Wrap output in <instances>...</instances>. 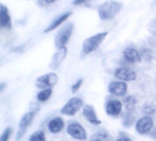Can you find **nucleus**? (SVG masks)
Wrapping results in <instances>:
<instances>
[{"label": "nucleus", "instance_id": "nucleus-12", "mask_svg": "<svg viewBox=\"0 0 156 141\" xmlns=\"http://www.w3.org/2000/svg\"><path fill=\"white\" fill-rule=\"evenodd\" d=\"M67 54H68L67 47L58 48L52 56V59H51L50 63H49V68L53 71L58 69L59 67V65L61 64V62L65 60Z\"/></svg>", "mask_w": 156, "mask_h": 141}, {"label": "nucleus", "instance_id": "nucleus-5", "mask_svg": "<svg viewBox=\"0 0 156 141\" xmlns=\"http://www.w3.org/2000/svg\"><path fill=\"white\" fill-rule=\"evenodd\" d=\"M58 81V74L54 72H50L48 73L43 74L37 78L35 84L37 88L43 90V89H48L54 87Z\"/></svg>", "mask_w": 156, "mask_h": 141}, {"label": "nucleus", "instance_id": "nucleus-11", "mask_svg": "<svg viewBox=\"0 0 156 141\" xmlns=\"http://www.w3.org/2000/svg\"><path fill=\"white\" fill-rule=\"evenodd\" d=\"M123 103L117 99H111L106 103L105 112L110 117H118L122 114Z\"/></svg>", "mask_w": 156, "mask_h": 141}, {"label": "nucleus", "instance_id": "nucleus-14", "mask_svg": "<svg viewBox=\"0 0 156 141\" xmlns=\"http://www.w3.org/2000/svg\"><path fill=\"white\" fill-rule=\"evenodd\" d=\"M82 114L86 120H88L89 123H90L93 126H99L101 124V121L99 119L96 111L94 110L93 106L90 105H86L82 108Z\"/></svg>", "mask_w": 156, "mask_h": 141}, {"label": "nucleus", "instance_id": "nucleus-23", "mask_svg": "<svg viewBox=\"0 0 156 141\" xmlns=\"http://www.w3.org/2000/svg\"><path fill=\"white\" fill-rule=\"evenodd\" d=\"M143 113L145 116H151L156 113V106L153 104H146L143 107Z\"/></svg>", "mask_w": 156, "mask_h": 141}, {"label": "nucleus", "instance_id": "nucleus-15", "mask_svg": "<svg viewBox=\"0 0 156 141\" xmlns=\"http://www.w3.org/2000/svg\"><path fill=\"white\" fill-rule=\"evenodd\" d=\"M123 59L129 63H138L142 61V55L139 50L133 47L126 48L122 52Z\"/></svg>", "mask_w": 156, "mask_h": 141}, {"label": "nucleus", "instance_id": "nucleus-2", "mask_svg": "<svg viewBox=\"0 0 156 141\" xmlns=\"http://www.w3.org/2000/svg\"><path fill=\"white\" fill-rule=\"evenodd\" d=\"M108 35L107 31L97 33L88 39H86L82 43V54L88 55L95 51L104 41Z\"/></svg>", "mask_w": 156, "mask_h": 141}, {"label": "nucleus", "instance_id": "nucleus-25", "mask_svg": "<svg viewBox=\"0 0 156 141\" xmlns=\"http://www.w3.org/2000/svg\"><path fill=\"white\" fill-rule=\"evenodd\" d=\"M82 83H83V79H82V78L78 79V80L72 84V86H71V92H72L73 94L77 93V92L80 89Z\"/></svg>", "mask_w": 156, "mask_h": 141}, {"label": "nucleus", "instance_id": "nucleus-24", "mask_svg": "<svg viewBox=\"0 0 156 141\" xmlns=\"http://www.w3.org/2000/svg\"><path fill=\"white\" fill-rule=\"evenodd\" d=\"M12 135V128H6L0 136V141H8Z\"/></svg>", "mask_w": 156, "mask_h": 141}, {"label": "nucleus", "instance_id": "nucleus-27", "mask_svg": "<svg viewBox=\"0 0 156 141\" xmlns=\"http://www.w3.org/2000/svg\"><path fill=\"white\" fill-rule=\"evenodd\" d=\"M89 0H74L73 1V5L74 6H80V5H82V4H84V3H86Z\"/></svg>", "mask_w": 156, "mask_h": 141}, {"label": "nucleus", "instance_id": "nucleus-20", "mask_svg": "<svg viewBox=\"0 0 156 141\" xmlns=\"http://www.w3.org/2000/svg\"><path fill=\"white\" fill-rule=\"evenodd\" d=\"M51 95H52V89L51 88L43 89L37 95V102L44 103V102H47L51 97Z\"/></svg>", "mask_w": 156, "mask_h": 141}, {"label": "nucleus", "instance_id": "nucleus-10", "mask_svg": "<svg viewBox=\"0 0 156 141\" xmlns=\"http://www.w3.org/2000/svg\"><path fill=\"white\" fill-rule=\"evenodd\" d=\"M128 91V85L123 81H112L108 85V92L118 97L125 96Z\"/></svg>", "mask_w": 156, "mask_h": 141}, {"label": "nucleus", "instance_id": "nucleus-17", "mask_svg": "<svg viewBox=\"0 0 156 141\" xmlns=\"http://www.w3.org/2000/svg\"><path fill=\"white\" fill-rule=\"evenodd\" d=\"M48 129L51 134H58L61 132L65 127L64 120L60 117H56L50 119L48 123Z\"/></svg>", "mask_w": 156, "mask_h": 141}, {"label": "nucleus", "instance_id": "nucleus-21", "mask_svg": "<svg viewBox=\"0 0 156 141\" xmlns=\"http://www.w3.org/2000/svg\"><path fill=\"white\" fill-rule=\"evenodd\" d=\"M135 121V117H133V115H132L131 113H126L124 116H123V118H122V126L126 128H131L133 124H134Z\"/></svg>", "mask_w": 156, "mask_h": 141}, {"label": "nucleus", "instance_id": "nucleus-6", "mask_svg": "<svg viewBox=\"0 0 156 141\" xmlns=\"http://www.w3.org/2000/svg\"><path fill=\"white\" fill-rule=\"evenodd\" d=\"M66 131L69 136L76 140L84 141L88 139V133L84 127L78 122H71L67 126Z\"/></svg>", "mask_w": 156, "mask_h": 141}, {"label": "nucleus", "instance_id": "nucleus-19", "mask_svg": "<svg viewBox=\"0 0 156 141\" xmlns=\"http://www.w3.org/2000/svg\"><path fill=\"white\" fill-rule=\"evenodd\" d=\"M122 103H123L124 107L126 108V110L128 112H130V111H133L135 108V106H136V105L138 103V100L134 95H127V96L124 97Z\"/></svg>", "mask_w": 156, "mask_h": 141}, {"label": "nucleus", "instance_id": "nucleus-8", "mask_svg": "<svg viewBox=\"0 0 156 141\" xmlns=\"http://www.w3.org/2000/svg\"><path fill=\"white\" fill-rule=\"evenodd\" d=\"M35 116H36V113H34V112H32V111H29V112L26 113V114L21 117V119H20V121H19V124H18L19 129H18V131H17L16 140H20V139L24 137L25 133H26L27 130V128L32 124Z\"/></svg>", "mask_w": 156, "mask_h": 141}, {"label": "nucleus", "instance_id": "nucleus-7", "mask_svg": "<svg viewBox=\"0 0 156 141\" xmlns=\"http://www.w3.org/2000/svg\"><path fill=\"white\" fill-rule=\"evenodd\" d=\"M154 128V119L151 116H144L135 122V130L139 135L149 134Z\"/></svg>", "mask_w": 156, "mask_h": 141}, {"label": "nucleus", "instance_id": "nucleus-22", "mask_svg": "<svg viewBox=\"0 0 156 141\" xmlns=\"http://www.w3.org/2000/svg\"><path fill=\"white\" fill-rule=\"evenodd\" d=\"M28 141H46V135L43 130H37L29 137Z\"/></svg>", "mask_w": 156, "mask_h": 141}, {"label": "nucleus", "instance_id": "nucleus-16", "mask_svg": "<svg viewBox=\"0 0 156 141\" xmlns=\"http://www.w3.org/2000/svg\"><path fill=\"white\" fill-rule=\"evenodd\" d=\"M0 27L5 29H10L12 28L9 10L4 4H0Z\"/></svg>", "mask_w": 156, "mask_h": 141}, {"label": "nucleus", "instance_id": "nucleus-30", "mask_svg": "<svg viewBox=\"0 0 156 141\" xmlns=\"http://www.w3.org/2000/svg\"><path fill=\"white\" fill-rule=\"evenodd\" d=\"M151 137H152L154 139H155L156 140V128L154 129H153V131L151 132Z\"/></svg>", "mask_w": 156, "mask_h": 141}, {"label": "nucleus", "instance_id": "nucleus-26", "mask_svg": "<svg viewBox=\"0 0 156 141\" xmlns=\"http://www.w3.org/2000/svg\"><path fill=\"white\" fill-rule=\"evenodd\" d=\"M39 110H40V106L37 103H31L30 104V109H29V111H32V112H34V113L37 114Z\"/></svg>", "mask_w": 156, "mask_h": 141}, {"label": "nucleus", "instance_id": "nucleus-9", "mask_svg": "<svg viewBox=\"0 0 156 141\" xmlns=\"http://www.w3.org/2000/svg\"><path fill=\"white\" fill-rule=\"evenodd\" d=\"M114 76L118 80L123 81L125 83L133 82L137 79V73L133 70L124 66L117 68L114 72Z\"/></svg>", "mask_w": 156, "mask_h": 141}, {"label": "nucleus", "instance_id": "nucleus-1", "mask_svg": "<svg viewBox=\"0 0 156 141\" xmlns=\"http://www.w3.org/2000/svg\"><path fill=\"white\" fill-rule=\"evenodd\" d=\"M122 8V3L116 0H107L98 7V15L101 20H111L115 17Z\"/></svg>", "mask_w": 156, "mask_h": 141}, {"label": "nucleus", "instance_id": "nucleus-3", "mask_svg": "<svg viewBox=\"0 0 156 141\" xmlns=\"http://www.w3.org/2000/svg\"><path fill=\"white\" fill-rule=\"evenodd\" d=\"M74 29V25L72 23H67L65 26L61 27L55 36V46L58 48L66 47L69 41Z\"/></svg>", "mask_w": 156, "mask_h": 141}, {"label": "nucleus", "instance_id": "nucleus-18", "mask_svg": "<svg viewBox=\"0 0 156 141\" xmlns=\"http://www.w3.org/2000/svg\"><path fill=\"white\" fill-rule=\"evenodd\" d=\"M89 141H112V136L105 130H100L94 133Z\"/></svg>", "mask_w": 156, "mask_h": 141}, {"label": "nucleus", "instance_id": "nucleus-31", "mask_svg": "<svg viewBox=\"0 0 156 141\" xmlns=\"http://www.w3.org/2000/svg\"><path fill=\"white\" fill-rule=\"evenodd\" d=\"M5 87V83H2L1 84H0V91H3V89Z\"/></svg>", "mask_w": 156, "mask_h": 141}, {"label": "nucleus", "instance_id": "nucleus-4", "mask_svg": "<svg viewBox=\"0 0 156 141\" xmlns=\"http://www.w3.org/2000/svg\"><path fill=\"white\" fill-rule=\"evenodd\" d=\"M83 101L80 97H72L62 106L60 114L68 117H73L81 108H83Z\"/></svg>", "mask_w": 156, "mask_h": 141}, {"label": "nucleus", "instance_id": "nucleus-28", "mask_svg": "<svg viewBox=\"0 0 156 141\" xmlns=\"http://www.w3.org/2000/svg\"><path fill=\"white\" fill-rule=\"evenodd\" d=\"M58 0H41V2L43 4H46V5H51V4H54Z\"/></svg>", "mask_w": 156, "mask_h": 141}, {"label": "nucleus", "instance_id": "nucleus-29", "mask_svg": "<svg viewBox=\"0 0 156 141\" xmlns=\"http://www.w3.org/2000/svg\"><path fill=\"white\" fill-rule=\"evenodd\" d=\"M116 141H133L131 139H129V138H127V137H123V138H120V139H118Z\"/></svg>", "mask_w": 156, "mask_h": 141}, {"label": "nucleus", "instance_id": "nucleus-13", "mask_svg": "<svg viewBox=\"0 0 156 141\" xmlns=\"http://www.w3.org/2000/svg\"><path fill=\"white\" fill-rule=\"evenodd\" d=\"M72 15V12L71 11H67V12H64V13H61L60 15L57 16L50 23L49 25L44 29V32L45 33H48V32H51L53 30H55L56 28H58L59 26H61L70 16Z\"/></svg>", "mask_w": 156, "mask_h": 141}]
</instances>
